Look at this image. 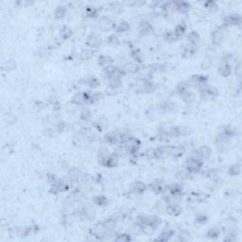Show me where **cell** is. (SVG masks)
Wrapping results in <instances>:
<instances>
[{
    "label": "cell",
    "mask_w": 242,
    "mask_h": 242,
    "mask_svg": "<svg viewBox=\"0 0 242 242\" xmlns=\"http://www.w3.org/2000/svg\"><path fill=\"white\" fill-rule=\"evenodd\" d=\"M201 167H202V162L200 160L199 152L197 151L192 152L186 160V168L188 172L197 173L200 170Z\"/></svg>",
    "instance_id": "obj_1"
},
{
    "label": "cell",
    "mask_w": 242,
    "mask_h": 242,
    "mask_svg": "<svg viewBox=\"0 0 242 242\" xmlns=\"http://www.w3.org/2000/svg\"><path fill=\"white\" fill-rule=\"evenodd\" d=\"M219 96V91L213 86H203L200 89V97L202 99H212Z\"/></svg>",
    "instance_id": "obj_2"
},
{
    "label": "cell",
    "mask_w": 242,
    "mask_h": 242,
    "mask_svg": "<svg viewBox=\"0 0 242 242\" xmlns=\"http://www.w3.org/2000/svg\"><path fill=\"white\" fill-rule=\"evenodd\" d=\"M124 143L126 145L127 150H128L132 154L135 153L140 147V142L138 141V139H136L134 137H128Z\"/></svg>",
    "instance_id": "obj_3"
},
{
    "label": "cell",
    "mask_w": 242,
    "mask_h": 242,
    "mask_svg": "<svg viewBox=\"0 0 242 242\" xmlns=\"http://www.w3.org/2000/svg\"><path fill=\"white\" fill-rule=\"evenodd\" d=\"M168 186L165 185V182L162 180H155L150 184V189L156 194H162L167 190Z\"/></svg>",
    "instance_id": "obj_4"
},
{
    "label": "cell",
    "mask_w": 242,
    "mask_h": 242,
    "mask_svg": "<svg viewBox=\"0 0 242 242\" xmlns=\"http://www.w3.org/2000/svg\"><path fill=\"white\" fill-rule=\"evenodd\" d=\"M171 149L172 147H169V146H163V147H159L155 149V155L156 158L159 159H164L165 157H168L171 154Z\"/></svg>",
    "instance_id": "obj_5"
},
{
    "label": "cell",
    "mask_w": 242,
    "mask_h": 242,
    "mask_svg": "<svg viewBox=\"0 0 242 242\" xmlns=\"http://www.w3.org/2000/svg\"><path fill=\"white\" fill-rule=\"evenodd\" d=\"M98 27L101 30L109 31L114 28V25H113V21H111L109 18L102 17V18H100V20L98 21Z\"/></svg>",
    "instance_id": "obj_6"
},
{
    "label": "cell",
    "mask_w": 242,
    "mask_h": 242,
    "mask_svg": "<svg viewBox=\"0 0 242 242\" xmlns=\"http://www.w3.org/2000/svg\"><path fill=\"white\" fill-rule=\"evenodd\" d=\"M117 163H118V160H117V157L116 155H108L105 158L101 159V164H102L104 167H107V168L117 167Z\"/></svg>",
    "instance_id": "obj_7"
},
{
    "label": "cell",
    "mask_w": 242,
    "mask_h": 242,
    "mask_svg": "<svg viewBox=\"0 0 242 242\" xmlns=\"http://www.w3.org/2000/svg\"><path fill=\"white\" fill-rule=\"evenodd\" d=\"M69 188V185L65 183L61 180H59L57 179V181L52 184V192L53 193H58V192H61V191H65Z\"/></svg>",
    "instance_id": "obj_8"
},
{
    "label": "cell",
    "mask_w": 242,
    "mask_h": 242,
    "mask_svg": "<svg viewBox=\"0 0 242 242\" xmlns=\"http://www.w3.org/2000/svg\"><path fill=\"white\" fill-rule=\"evenodd\" d=\"M208 78L206 76L202 75H194L191 78V81H192L196 86H204L207 83Z\"/></svg>",
    "instance_id": "obj_9"
},
{
    "label": "cell",
    "mask_w": 242,
    "mask_h": 242,
    "mask_svg": "<svg viewBox=\"0 0 242 242\" xmlns=\"http://www.w3.org/2000/svg\"><path fill=\"white\" fill-rule=\"evenodd\" d=\"M100 44V39L97 35H96L95 33H92L88 36L87 40H86V46H90V47H95L99 46Z\"/></svg>",
    "instance_id": "obj_10"
},
{
    "label": "cell",
    "mask_w": 242,
    "mask_h": 242,
    "mask_svg": "<svg viewBox=\"0 0 242 242\" xmlns=\"http://www.w3.org/2000/svg\"><path fill=\"white\" fill-rule=\"evenodd\" d=\"M182 207L178 204H174V203H170V204L167 207V213L170 216H179L182 213Z\"/></svg>",
    "instance_id": "obj_11"
},
{
    "label": "cell",
    "mask_w": 242,
    "mask_h": 242,
    "mask_svg": "<svg viewBox=\"0 0 242 242\" xmlns=\"http://www.w3.org/2000/svg\"><path fill=\"white\" fill-rule=\"evenodd\" d=\"M169 191L172 197H180L183 194V187L178 184H173L170 185Z\"/></svg>",
    "instance_id": "obj_12"
},
{
    "label": "cell",
    "mask_w": 242,
    "mask_h": 242,
    "mask_svg": "<svg viewBox=\"0 0 242 242\" xmlns=\"http://www.w3.org/2000/svg\"><path fill=\"white\" fill-rule=\"evenodd\" d=\"M113 61V60L110 57V56H106V55H102L98 58V65L100 66H103V67H107L109 65H112V62Z\"/></svg>",
    "instance_id": "obj_13"
},
{
    "label": "cell",
    "mask_w": 242,
    "mask_h": 242,
    "mask_svg": "<svg viewBox=\"0 0 242 242\" xmlns=\"http://www.w3.org/2000/svg\"><path fill=\"white\" fill-rule=\"evenodd\" d=\"M140 31H141L142 35H149V34L152 33V31H153V28H152V26L149 23L145 22V23L141 24V27H140Z\"/></svg>",
    "instance_id": "obj_14"
},
{
    "label": "cell",
    "mask_w": 242,
    "mask_h": 242,
    "mask_svg": "<svg viewBox=\"0 0 242 242\" xmlns=\"http://www.w3.org/2000/svg\"><path fill=\"white\" fill-rule=\"evenodd\" d=\"M240 23V16L236 14L228 15L225 18V24L230 26V25H238Z\"/></svg>",
    "instance_id": "obj_15"
},
{
    "label": "cell",
    "mask_w": 242,
    "mask_h": 242,
    "mask_svg": "<svg viewBox=\"0 0 242 242\" xmlns=\"http://www.w3.org/2000/svg\"><path fill=\"white\" fill-rule=\"evenodd\" d=\"M174 231H172V230H167V231H165V232H163L157 238H156V240H162V241H168V240H169L173 236H174Z\"/></svg>",
    "instance_id": "obj_16"
},
{
    "label": "cell",
    "mask_w": 242,
    "mask_h": 242,
    "mask_svg": "<svg viewBox=\"0 0 242 242\" xmlns=\"http://www.w3.org/2000/svg\"><path fill=\"white\" fill-rule=\"evenodd\" d=\"M199 154L200 157L202 159H208L211 155V150L208 147L206 146H202L200 149H199Z\"/></svg>",
    "instance_id": "obj_17"
},
{
    "label": "cell",
    "mask_w": 242,
    "mask_h": 242,
    "mask_svg": "<svg viewBox=\"0 0 242 242\" xmlns=\"http://www.w3.org/2000/svg\"><path fill=\"white\" fill-rule=\"evenodd\" d=\"M219 71L222 76H224V77H228V76H230V74H231V67H230V65H229V63L224 62L220 66Z\"/></svg>",
    "instance_id": "obj_18"
},
{
    "label": "cell",
    "mask_w": 242,
    "mask_h": 242,
    "mask_svg": "<svg viewBox=\"0 0 242 242\" xmlns=\"http://www.w3.org/2000/svg\"><path fill=\"white\" fill-rule=\"evenodd\" d=\"M133 190L136 194H143L146 190V185L141 182H135L133 184Z\"/></svg>",
    "instance_id": "obj_19"
},
{
    "label": "cell",
    "mask_w": 242,
    "mask_h": 242,
    "mask_svg": "<svg viewBox=\"0 0 242 242\" xmlns=\"http://www.w3.org/2000/svg\"><path fill=\"white\" fill-rule=\"evenodd\" d=\"M212 39H213V42L216 45H219L221 43V41L223 40V33L221 32V30H215L213 32V35H212Z\"/></svg>",
    "instance_id": "obj_20"
},
{
    "label": "cell",
    "mask_w": 242,
    "mask_h": 242,
    "mask_svg": "<svg viewBox=\"0 0 242 242\" xmlns=\"http://www.w3.org/2000/svg\"><path fill=\"white\" fill-rule=\"evenodd\" d=\"M186 30V27H185V25L184 24H180V25H178V26L176 27L175 30H174V34L176 35V37L179 39L180 37H182L184 32Z\"/></svg>",
    "instance_id": "obj_21"
},
{
    "label": "cell",
    "mask_w": 242,
    "mask_h": 242,
    "mask_svg": "<svg viewBox=\"0 0 242 242\" xmlns=\"http://www.w3.org/2000/svg\"><path fill=\"white\" fill-rule=\"evenodd\" d=\"M184 149L182 147H172L170 155H172L174 158H179L184 154Z\"/></svg>",
    "instance_id": "obj_22"
},
{
    "label": "cell",
    "mask_w": 242,
    "mask_h": 242,
    "mask_svg": "<svg viewBox=\"0 0 242 242\" xmlns=\"http://www.w3.org/2000/svg\"><path fill=\"white\" fill-rule=\"evenodd\" d=\"M105 140L111 145H116L119 142V138L118 136H117L116 134H113V133H109L106 135L105 137Z\"/></svg>",
    "instance_id": "obj_23"
},
{
    "label": "cell",
    "mask_w": 242,
    "mask_h": 242,
    "mask_svg": "<svg viewBox=\"0 0 242 242\" xmlns=\"http://www.w3.org/2000/svg\"><path fill=\"white\" fill-rule=\"evenodd\" d=\"M93 56H94V50H92V49H84L81 53V58L83 61L91 59Z\"/></svg>",
    "instance_id": "obj_24"
},
{
    "label": "cell",
    "mask_w": 242,
    "mask_h": 242,
    "mask_svg": "<svg viewBox=\"0 0 242 242\" xmlns=\"http://www.w3.org/2000/svg\"><path fill=\"white\" fill-rule=\"evenodd\" d=\"M131 56H132V58H133L134 61H136L137 62H142V61H143L142 53L140 52L138 49H133V50H132Z\"/></svg>",
    "instance_id": "obj_25"
},
{
    "label": "cell",
    "mask_w": 242,
    "mask_h": 242,
    "mask_svg": "<svg viewBox=\"0 0 242 242\" xmlns=\"http://www.w3.org/2000/svg\"><path fill=\"white\" fill-rule=\"evenodd\" d=\"M116 223L117 222H116V220H114V219H107L104 221H102V224L107 229V231L113 229L114 226H116Z\"/></svg>",
    "instance_id": "obj_26"
},
{
    "label": "cell",
    "mask_w": 242,
    "mask_h": 242,
    "mask_svg": "<svg viewBox=\"0 0 242 242\" xmlns=\"http://www.w3.org/2000/svg\"><path fill=\"white\" fill-rule=\"evenodd\" d=\"M187 39H188V41H189L191 44H192V45H195L196 43L199 42L200 36H199V34H198L196 31H192V32H190V33L188 34Z\"/></svg>",
    "instance_id": "obj_27"
},
{
    "label": "cell",
    "mask_w": 242,
    "mask_h": 242,
    "mask_svg": "<svg viewBox=\"0 0 242 242\" xmlns=\"http://www.w3.org/2000/svg\"><path fill=\"white\" fill-rule=\"evenodd\" d=\"M124 72H129V73H135L138 71V66L134 63H128L123 67Z\"/></svg>",
    "instance_id": "obj_28"
},
{
    "label": "cell",
    "mask_w": 242,
    "mask_h": 242,
    "mask_svg": "<svg viewBox=\"0 0 242 242\" xmlns=\"http://www.w3.org/2000/svg\"><path fill=\"white\" fill-rule=\"evenodd\" d=\"M176 8H177V10H179V11L185 14V12L189 11V10H190V5H189L188 3H186V2H181V3H179V4L176 6Z\"/></svg>",
    "instance_id": "obj_29"
},
{
    "label": "cell",
    "mask_w": 242,
    "mask_h": 242,
    "mask_svg": "<svg viewBox=\"0 0 242 242\" xmlns=\"http://www.w3.org/2000/svg\"><path fill=\"white\" fill-rule=\"evenodd\" d=\"M94 201L97 203V205L103 206V205H106V203H107V198H106L105 196H96L95 199H94Z\"/></svg>",
    "instance_id": "obj_30"
},
{
    "label": "cell",
    "mask_w": 242,
    "mask_h": 242,
    "mask_svg": "<svg viewBox=\"0 0 242 242\" xmlns=\"http://www.w3.org/2000/svg\"><path fill=\"white\" fill-rule=\"evenodd\" d=\"M72 35V30L67 28V27H65V28H62L61 30V36L63 38V39H68V38H70Z\"/></svg>",
    "instance_id": "obj_31"
},
{
    "label": "cell",
    "mask_w": 242,
    "mask_h": 242,
    "mask_svg": "<svg viewBox=\"0 0 242 242\" xmlns=\"http://www.w3.org/2000/svg\"><path fill=\"white\" fill-rule=\"evenodd\" d=\"M129 29H130V26H129L128 23L127 22H120V24L117 28V32H125L127 30H129Z\"/></svg>",
    "instance_id": "obj_32"
},
{
    "label": "cell",
    "mask_w": 242,
    "mask_h": 242,
    "mask_svg": "<svg viewBox=\"0 0 242 242\" xmlns=\"http://www.w3.org/2000/svg\"><path fill=\"white\" fill-rule=\"evenodd\" d=\"M219 236H220V230H219V228H216V227L210 229V230L207 232V236L211 237V238H216Z\"/></svg>",
    "instance_id": "obj_33"
},
{
    "label": "cell",
    "mask_w": 242,
    "mask_h": 242,
    "mask_svg": "<svg viewBox=\"0 0 242 242\" xmlns=\"http://www.w3.org/2000/svg\"><path fill=\"white\" fill-rule=\"evenodd\" d=\"M65 14H66V9H65V7L61 6V7H58V8L56 9L55 15H56L57 18H61V17H63V16L65 15Z\"/></svg>",
    "instance_id": "obj_34"
},
{
    "label": "cell",
    "mask_w": 242,
    "mask_h": 242,
    "mask_svg": "<svg viewBox=\"0 0 242 242\" xmlns=\"http://www.w3.org/2000/svg\"><path fill=\"white\" fill-rule=\"evenodd\" d=\"M203 200V198L199 193H192L188 197V200L192 202H200Z\"/></svg>",
    "instance_id": "obj_35"
},
{
    "label": "cell",
    "mask_w": 242,
    "mask_h": 242,
    "mask_svg": "<svg viewBox=\"0 0 242 242\" xmlns=\"http://www.w3.org/2000/svg\"><path fill=\"white\" fill-rule=\"evenodd\" d=\"M196 52V47H195V45H190V46H187L184 49V54H187V56H191L193 55L194 53Z\"/></svg>",
    "instance_id": "obj_36"
},
{
    "label": "cell",
    "mask_w": 242,
    "mask_h": 242,
    "mask_svg": "<svg viewBox=\"0 0 242 242\" xmlns=\"http://www.w3.org/2000/svg\"><path fill=\"white\" fill-rule=\"evenodd\" d=\"M119 86H121V81L120 79H112L111 81H110V87L113 89H117L118 88Z\"/></svg>",
    "instance_id": "obj_37"
},
{
    "label": "cell",
    "mask_w": 242,
    "mask_h": 242,
    "mask_svg": "<svg viewBox=\"0 0 242 242\" xmlns=\"http://www.w3.org/2000/svg\"><path fill=\"white\" fill-rule=\"evenodd\" d=\"M107 43L111 46H117L119 44V41L117 39V36H114V35H111L108 37V39H107Z\"/></svg>",
    "instance_id": "obj_38"
},
{
    "label": "cell",
    "mask_w": 242,
    "mask_h": 242,
    "mask_svg": "<svg viewBox=\"0 0 242 242\" xmlns=\"http://www.w3.org/2000/svg\"><path fill=\"white\" fill-rule=\"evenodd\" d=\"M89 86L91 88H97L98 85H99V81L96 79V78H90L87 80V82H86Z\"/></svg>",
    "instance_id": "obj_39"
},
{
    "label": "cell",
    "mask_w": 242,
    "mask_h": 242,
    "mask_svg": "<svg viewBox=\"0 0 242 242\" xmlns=\"http://www.w3.org/2000/svg\"><path fill=\"white\" fill-rule=\"evenodd\" d=\"M132 240V237L130 235L128 234H122V235H119L117 238H116V241H122V242H127V241H130Z\"/></svg>",
    "instance_id": "obj_40"
},
{
    "label": "cell",
    "mask_w": 242,
    "mask_h": 242,
    "mask_svg": "<svg viewBox=\"0 0 242 242\" xmlns=\"http://www.w3.org/2000/svg\"><path fill=\"white\" fill-rule=\"evenodd\" d=\"M187 88H188L187 84L182 82V83H180L179 85H178V87H177V91H178V93H180L181 95H184V93L187 92Z\"/></svg>",
    "instance_id": "obj_41"
},
{
    "label": "cell",
    "mask_w": 242,
    "mask_h": 242,
    "mask_svg": "<svg viewBox=\"0 0 242 242\" xmlns=\"http://www.w3.org/2000/svg\"><path fill=\"white\" fill-rule=\"evenodd\" d=\"M80 176V171L78 169H73L69 171V177H70V179L75 181V180H78V178Z\"/></svg>",
    "instance_id": "obj_42"
},
{
    "label": "cell",
    "mask_w": 242,
    "mask_h": 242,
    "mask_svg": "<svg viewBox=\"0 0 242 242\" xmlns=\"http://www.w3.org/2000/svg\"><path fill=\"white\" fill-rule=\"evenodd\" d=\"M182 96H183V99L185 101V102H191V101L194 100V95L192 93H189L188 91Z\"/></svg>",
    "instance_id": "obj_43"
},
{
    "label": "cell",
    "mask_w": 242,
    "mask_h": 242,
    "mask_svg": "<svg viewBox=\"0 0 242 242\" xmlns=\"http://www.w3.org/2000/svg\"><path fill=\"white\" fill-rule=\"evenodd\" d=\"M165 40H168L169 42H173V41H176L178 38L176 37V35L174 34V32H167L165 35Z\"/></svg>",
    "instance_id": "obj_44"
},
{
    "label": "cell",
    "mask_w": 242,
    "mask_h": 242,
    "mask_svg": "<svg viewBox=\"0 0 242 242\" xmlns=\"http://www.w3.org/2000/svg\"><path fill=\"white\" fill-rule=\"evenodd\" d=\"M229 173H230V175H238L240 173V168L236 165H232L231 169H229Z\"/></svg>",
    "instance_id": "obj_45"
},
{
    "label": "cell",
    "mask_w": 242,
    "mask_h": 242,
    "mask_svg": "<svg viewBox=\"0 0 242 242\" xmlns=\"http://www.w3.org/2000/svg\"><path fill=\"white\" fill-rule=\"evenodd\" d=\"M91 117V112L89 110H83L81 112V118L82 120H88L89 118Z\"/></svg>",
    "instance_id": "obj_46"
},
{
    "label": "cell",
    "mask_w": 242,
    "mask_h": 242,
    "mask_svg": "<svg viewBox=\"0 0 242 242\" xmlns=\"http://www.w3.org/2000/svg\"><path fill=\"white\" fill-rule=\"evenodd\" d=\"M146 156L149 158V159H153V158H156V155H155V149H149L146 151Z\"/></svg>",
    "instance_id": "obj_47"
},
{
    "label": "cell",
    "mask_w": 242,
    "mask_h": 242,
    "mask_svg": "<svg viewBox=\"0 0 242 242\" xmlns=\"http://www.w3.org/2000/svg\"><path fill=\"white\" fill-rule=\"evenodd\" d=\"M196 221L198 223H205L207 221V216L204 215H200L196 218Z\"/></svg>",
    "instance_id": "obj_48"
},
{
    "label": "cell",
    "mask_w": 242,
    "mask_h": 242,
    "mask_svg": "<svg viewBox=\"0 0 242 242\" xmlns=\"http://www.w3.org/2000/svg\"><path fill=\"white\" fill-rule=\"evenodd\" d=\"M87 15L90 16V17H96L97 10L95 8H88L87 9Z\"/></svg>",
    "instance_id": "obj_49"
},
{
    "label": "cell",
    "mask_w": 242,
    "mask_h": 242,
    "mask_svg": "<svg viewBox=\"0 0 242 242\" xmlns=\"http://www.w3.org/2000/svg\"><path fill=\"white\" fill-rule=\"evenodd\" d=\"M205 7L209 10H216V5L215 2L213 1H209V2H206L205 3Z\"/></svg>",
    "instance_id": "obj_50"
},
{
    "label": "cell",
    "mask_w": 242,
    "mask_h": 242,
    "mask_svg": "<svg viewBox=\"0 0 242 242\" xmlns=\"http://www.w3.org/2000/svg\"><path fill=\"white\" fill-rule=\"evenodd\" d=\"M47 180H48V183L54 184V183L57 181V178H56L53 174H49V175L47 176Z\"/></svg>",
    "instance_id": "obj_51"
}]
</instances>
